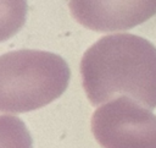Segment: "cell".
<instances>
[{"instance_id":"2","label":"cell","mask_w":156,"mask_h":148,"mask_svg":"<svg viewBox=\"0 0 156 148\" xmlns=\"http://www.w3.org/2000/svg\"><path fill=\"white\" fill-rule=\"evenodd\" d=\"M71 78L68 64L44 50L22 49L0 56V111L27 113L57 99Z\"/></svg>"},{"instance_id":"1","label":"cell","mask_w":156,"mask_h":148,"mask_svg":"<svg viewBox=\"0 0 156 148\" xmlns=\"http://www.w3.org/2000/svg\"><path fill=\"white\" fill-rule=\"evenodd\" d=\"M80 73L91 105L124 95L156 108V46L145 38L128 33L100 38L84 53Z\"/></svg>"},{"instance_id":"3","label":"cell","mask_w":156,"mask_h":148,"mask_svg":"<svg viewBox=\"0 0 156 148\" xmlns=\"http://www.w3.org/2000/svg\"><path fill=\"white\" fill-rule=\"evenodd\" d=\"M91 132L102 148H156V115L129 97L95 110Z\"/></svg>"},{"instance_id":"5","label":"cell","mask_w":156,"mask_h":148,"mask_svg":"<svg viewBox=\"0 0 156 148\" xmlns=\"http://www.w3.org/2000/svg\"><path fill=\"white\" fill-rule=\"evenodd\" d=\"M27 18V0H0V42L13 37Z\"/></svg>"},{"instance_id":"6","label":"cell","mask_w":156,"mask_h":148,"mask_svg":"<svg viewBox=\"0 0 156 148\" xmlns=\"http://www.w3.org/2000/svg\"><path fill=\"white\" fill-rule=\"evenodd\" d=\"M30 133L24 122L10 115H0V148H32Z\"/></svg>"},{"instance_id":"4","label":"cell","mask_w":156,"mask_h":148,"mask_svg":"<svg viewBox=\"0 0 156 148\" xmlns=\"http://www.w3.org/2000/svg\"><path fill=\"white\" fill-rule=\"evenodd\" d=\"M73 18L96 32L127 31L156 15V0H69Z\"/></svg>"}]
</instances>
